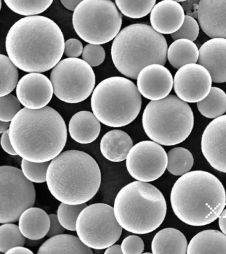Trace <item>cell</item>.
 Returning a JSON list of instances; mask_svg holds the SVG:
<instances>
[{"label":"cell","mask_w":226,"mask_h":254,"mask_svg":"<svg viewBox=\"0 0 226 254\" xmlns=\"http://www.w3.org/2000/svg\"><path fill=\"white\" fill-rule=\"evenodd\" d=\"M64 35L52 19L27 16L15 22L5 39L8 57L27 72H45L53 68L65 53Z\"/></svg>","instance_id":"cell-1"},{"label":"cell","mask_w":226,"mask_h":254,"mask_svg":"<svg viewBox=\"0 0 226 254\" xmlns=\"http://www.w3.org/2000/svg\"><path fill=\"white\" fill-rule=\"evenodd\" d=\"M9 136L15 152L23 159L49 162L58 156L66 145V123L52 107H25L11 121Z\"/></svg>","instance_id":"cell-2"},{"label":"cell","mask_w":226,"mask_h":254,"mask_svg":"<svg viewBox=\"0 0 226 254\" xmlns=\"http://www.w3.org/2000/svg\"><path fill=\"white\" fill-rule=\"evenodd\" d=\"M172 210L188 225L202 226L215 221L225 208L226 192L219 179L204 171L182 175L170 192Z\"/></svg>","instance_id":"cell-3"},{"label":"cell","mask_w":226,"mask_h":254,"mask_svg":"<svg viewBox=\"0 0 226 254\" xmlns=\"http://www.w3.org/2000/svg\"><path fill=\"white\" fill-rule=\"evenodd\" d=\"M102 181L100 167L87 153L67 150L51 161L47 185L59 201L69 204L86 203L98 191Z\"/></svg>","instance_id":"cell-4"},{"label":"cell","mask_w":226,"mask_h":254,"mask_svg":"<svg viewBox=\"0 0 226 254\" xmlns=\"http://www.w3.org/2000/svg\"><path fill=\"white\" fill-rule=\"evenodd\" d=\"M168 49L161 33L146 24L136 23L120 31L113 41L111 55L121 73L136 79L145 67L165 64Z\"/></svg>","instance_id":"cell-5"},{"label":"cell","mask_w":226,"mask_h":254,"mask_svg":"<svg viewBox=\"0 0 226 254\" xmlns=\"http://www.w3.org/2000/svg\"><path fill=\"white\" fill-rule=\"evenodd\" d=\"M119 224L132 233L146 234L159 227L166 214L163 194L148 182H134L124 187L114 201Z\"/></svg>","instance_id":"cell-6"},{"label":"cell","mask_w":226,"mask_h":254,"mask_svg":"<svg viewBox=\"0 0 226 254\" xmlns=\"http://www.w3.org/2000/svg\"><path fill=\"white\" fill-rule=\"evenodd\" d=\"M143 127L149 138L164 146L184 142L192 132L194 117L191 107L174 95L147 105L142 117Z\"/></svg>","instance_id":"cell-7"},{"label":"cell","mask_w":226,"mask_h":254,"mask_svg":"<svg viewBox=\"0 0 226 254\" xmlns=\"http://www.w3.org/2000/svg\"><path fill=\"white\" fill-rule=\"evenodd\" d=\"M142 99L138 87L126 77L105 79L96 87L91 98L93 113L102 124L126 126L137 118Z\"/></svg>","instance_id":"cell-8"},{"label":"cell","mask_w":226,"mask_h":254,"mask_svg":"<svg viewBox=\"0 0 226 254\" xmlns=\"http://www.w3.org/2000/svg\"><path fill=\"white\" fill-rule=\"evenodd\" d=\"M73 24L83 41L102 45L120 33L122 15L111 0H84L73 12Z\"/></svg>","instance_id":"cell-9"},{"label":"cell","mask_w":226,"mask_h":254,"mask_svg":"<svg viewBox=\"0 0 226 254\" xmlns=\"http://www.w3.org/2000/svg\"><path fill=\"white\" fill-rule=\"evenodd\" d=\"M50 79L55 96L68 103L86 100L94 91L96 84V75L92 66L77 58H68L59 62L51 71Z\"/></svg>","instance_id":"cell-10"},{"label":"cell","mask_w":226,"mask_h":254,"mask_svg":"<svg viewBox=\"0 0 226 254\" xmlns=\"http://www.w3.org/2000/svg\"><path fill=\"white\" fill-rule=\"evenodd\" d=\"M123 228L112 206L104 203L87 206L79 214L76 231L81 241L92 249L102 250L120 239Z\"/></svg>","instance_id":"cell-11"},{"label":"cell","mask_w":226,"mask_h":254,"mask_svg":"<svg viewBox=\"0 0 226 254\" xmlns=\"http://www.w3.org/2000/svg\"><path fill=\"white\" fill-rule=\"evenodd\" d=\"M36 199L34 185L22 170L13 166L0 168V223L19 220L21 214L33 207Z\"/></svg>","instance_id":"cell-12"},{"label":"cell","mask_w":226,"mask_h":254,"mask_svg":"<svg viewBox=\"0 0 226 254\" xmlns=\"http://www.w3.org/2000/svg\"><path fill=\"white\" fill-rule=\"evenodd\" d=\"M129 174L136 180L153 182L167 168V154L154 141H142L133 146L126 158Z\"/></svg>","instance_id":"cell-13"},{"label":"cell","mask_w":226,"mask_h":254,"mask_svg":"<svg viewBox=\"0 0 226 254\" xmlns=\"http://www.w3.org/2000/svg\"><path fill=\"white\" fill-rule=\"evenodd\" d=\"M212 76L208 69L198 64L180 67L174 77V89L182 101L198 103L203 100L212 89Z\"/></svg>","instance_id":"cell-14"},{"label":"cell","mask_w":226,"mask_h":254,"mask_svg":"<svg viewBox=\"0 0 226 254\" xmlns=\"http://www.w3.org/2000/svg\"><path fill=\"white\" fill-rule=\"evenodd\" d=\"M202 153L210 166L226 174V115L210 123L202 136Z\"/></svg>","instance_id":"cell-15"},{"label":"cell","mask_w":226,"mask_h":254,"mask_svg":"<svg viewBox=\"0 0 226 254\" xmlns=\"http://www.w3.org/2000/svg\"><path fill=\"white\" fill-rule=\"evenodd\" d=\"M53 86L51 79L39 72H31L19 79L16 95L26 108L39 109L46 107L52 99Z\"/></svg>","instance_id":"cell-16"},{"label":"cell","mask_w":226,"mask_h":254,"mask_svg":"<svg viewBox=\"0 0 226 254\" xmlns=\"http://www.w3.org/2000/svg\"><path fill=\"white\" fill-rule=\"evenodd\" d=\"M137 79L141 94L151 101L160 100L167 97L174 86V79L170 71L158 64L145 67Z\"/></svg>","instance_id":"cell-17"},{"label":"cell","mask_w":226,"mask_h":254,"mask_svg":"<svg viewBox=\"0 0 226 254\" xmlns=\"http://www.w3.org/2000/svg\"><path fill=\"white\" fill-rule=\"evenodd\" d=\"M197 19L208 37L226 39V0H200Z\"/></svg>","instance_id":"cell-18"},{"label":"cell","mask_w":226,"mask_h":254,"mask_svg":"<svg viewBox=\"0 0 226 254\" xmlns=\"http://www.w3.org/2000/svg\"><path fill=\"white\" fill-rule=\"evenodd\" d=\"M198 62L209 71L213 82H226V39L213 38L204 43Z\"/></svg>","instance_id":"cell-19"},{"label":"cell","mask_w":226,"mask_h":254,"mask_svg":"<svg viewBox=\"0 0 226 254\" xmlns=\"http://www.w3.org/2000/svg\"><path fill=\"white\" fill-rule=\"evenodd\" d=\"M185 13L181 4L174 0H162L151 12L152 27L161 34H172L182 27Z\"/></svg>","instance_id":"cell-20"},{"label":"cell","mask_w":226,"mask_h":254,"mask_svg":"<svg viewBox=\"0 0 226 254\" xmlns=\"http://www.w3.org/2000/svg\"><path fill=\"white\" fill-rule=\"evenodd\" d=\"M69 130L71 138L76 142L82 144H90L100 135V121L90 111H80L71 118Z\"/></svg>","instance_id":"cell-21"},{"label":"cell","mask_w":226,"mask_h":254,"mask_svg":"<svg viewBox=\"0 0 226 254\" xmlns=\"http://www.w3.org/2000/svg\"><path fill=\"white\" fill-rule=\"evenodd\" d=\"M51 220L47 212L37 207L27 208L19 219L21 233L33 240H41L47 235L50 229Z\"/></svg>","instance_id":"cell-22"},{"label":"cell","mask_w":226,"mask_h":254,"mask_svg":"<svg viewBox=\"0 0 226 254\" xmlns=\"http://www.w3.org/2000/svg\"><path fill=\"white\" fill-rule=\"evenodd\" d=\"M133 147L130 135L120 130L109 131L102 137L100 151L103 156L113 162H120L126 160Z\"/></svg>","instance_id":"cell-23"},{"label":"cell","mask_w":226,"mask_h":254,"mask_svg":"<svg viewBox=\"0 0 226 254\" xmlns=\"http://www.w3.org/2000/svg\"><path fill=\"white\" fill-rule=\"evenodd\" d=\"M187 240L180 230L173 228H164L155 234L151 244L154 254H187Z\"/></svg>","instance_id":"cell-24"},{"label":"cell","mask_w":226,"mask_h":254,"mask_svg":"<svg viewBox=\"0 0 226 254\" xmlns=\"http://www.w3.org/2000/svg\"><path fill=\"white\" fill-rule=\"evenodd\" d=\"M187 254H226V235L215 230L200 232L190 240Z\"/></svg>","instance_id":"cell-25"},{"label":"cell","mask_w":226,"mask_h":254,"mask_svg":"<svg viewBox=\"0 0 226 254\" xmlns=\"http://www.w3.org/2000/svg\"><path fill=\"white\" fill-rule=\"evenodd\" d=\"M37 254H92L93 252L78 237L61 234L53 236L45 242L39 248Z\"/></svg>","instance_id":"cell-26"},{"label":"cell","mask_w":226,"mask_h":254,"mask_svg":"<svg viewBox=\"0 0 226 254\" xmlns=\"http://www.w3.org/2000/svg\"><path fill=\"white\" fill-rule=\"evenodd\" d=\"M167 59L170 65L179 69L188 64H196L199 59V51L193 41L178 39L168 47Z\"/></svg>","instance_id":"cell-27"},{"label":"cell","mask_w":226,"mask_h":254,"mask_svg":"<svg viewBox=\"0 0 226 254\" xmlns=\"http://www.w3.org/2000/svg\"><path fill=\"white\" fill-rule=\"evenodd\" d=\"M197 107L206 118H218L226 112V93L219 87H212L209 94L197 103Z\"/></svg>","instance_id":"cell-28"},{"label":"cell","mask_w":226,"mask_h":254,"mask_svg":"<svg viewBox=\"0 0 226 254\" xmlns=\"http://www.w3.org/2000/svg\"><path fill=\"white\" fill-rule=\"evenodd\" d=\"M167 170L174 176H182L189 172L194 164V158L187 149L178 147L167 154Z\"/></svg>","instance_id":"cell-29"},{"label":"cell","mask_w":226,"mask_h":254,"mask_svg":"<svg viewBox=\"0 0 226 254\" xmlns=\"http://www.w3.org/2000/svg\"><path fill=\"white\" fill-rule=\"evenodd\" d=\"M7 7L19 15H37L46 11L54 0H3Z\"/></svg>","instance_id":"cell-30"},{"label":"cell","mask_w":226,"mask_h":254,"mask_svg":"<svg viewBox=\"0 0 226 254\" xmlns=\"http://www.w3.org/2000/svg\"><path fill=\"white\" fill-rule=\"evenodd\" d=\"M1 65V92L0 96H4L14 90L19 82V72L17 66L7 56H0Z\"/></svg>","instance_id":"cell-31"},{"label":"cell","mask_w":226,"mask_h":254,"mask_svg":"<svg viewBox=\"0 0 226 254\" xmlns=\"http://www.w3.org/2000/svg\"><path fill=\"white\" fill-rule=\"evenodd\" d=\"M117 7L126 17L140 19L151 12L156 0H115Z\"/></svg>","instance_id":"cell-32"},{"label":"cell","mask_w":226,"mask_h":254,"mask_svg":"<svg viewBox=\"0 0 226 254\" xmlns=\"http://www.w3.org/2000/svg\"><path fill=\"white\" fill-rule=\"evenodd\" d=\"M25 238L19 226L10 222L2 224L0 226V252L5 254L11 248L24 246Z\"/></svg>","instance_id":"cell-33"},{"label":"cell","mask_w":226,"mask_h":254,"mask_svg":"<svg viewBox=\"0 0 226 254\" xmlns=\"http://www.w3.org/2000/svg\"><path fill=\"white\" fill-rule=\"evenodd\" d=\"M87 206L86 203L69 204L61 202L57 210L59 222L65 229L75 231L79 214Z\"/></svg>","instance_id":"cell-34"},{"label":"cell","mask_w":226,"mask_h":254,"mask_svg":"<svg viewBox=\"0 0 226 254\" xmlns=\"http://www.w3.org/2000/svg\"><path fill=\"white\" fill-rule=\"evenodd\" d=\"M51 161L45 162H33L25 159L21 161V170L31 182L41 184L47 182V171Z\"/></svg>","instance_id":"cell-35"},{"label":"cell","mask_w":226,"mask_h":254,"mask_svg":"<svg viewBox=\"0 0 226 254\" xmlns=\"http://www.w3.org/2000/svg\"><path fill=\"white\" fill-rule=\"evenodd\" d=\"M20 110V101L14 95L8 94L0 97V121L10 122Z\"/></svg>","instance_id":"cell-36"},{"label":"cell","mask_w":226,"mask_h":254,"mask_svg":"<svg viewBox=\"0 0 226 254\" xmlns=\"http://www.w3.org/2000/svg\"><path fill=\"white\" fill-rule=\"evenodd\" d=\"M199 33L200 27L196 19L190 16L185 15L182 27L175 33L171 34V37L174 41L184 39L194 41L197 39Z\"/></svg>","instance_id":"cell-37"},{"label":"cell","mask_w":226,"mask_h":254,"mask_svg":"<svg viewBox=\"0 0 226 254\" xmlns=\"http://www.w3.org/2000/svg\"><path fill=\"white\" fill-rule=\"evenodd\" d=\"M82 57V59L91 66L96 67L104 63L106 53L100 45L88 44L85 46Z\"/></svg>","instance_id":"cell-38"},{"label":"cell","mask_w":226,"mask_h":254,"mask_svg":"<svg viewBox=\"0 0 226 254\" xmlns=\"http://www.w3.org/2000/svg\"><path fill=\"white\" fill-rule=\"evenodd\" d=\"M122 250L124 254H141L144 251V242L138 236L131 235L123 240Z\"/></svg>","instance_id":"cell-39"},{"label":"cell","mask_w":226,"mask_h":254,"mask_svg":"<svg viewBox=\"0 0 226 254\" xmlns=\"http://www.w3.org/2000/svg\"><path fill=\"white\" fill-rule=\"evenodd\" d=\"M83 45L79 40L70 39L65 42V55L68 58H78L83 53Z\"/></svg>","instance_id":"cell-40"},{"label":"cell","mask_w":226,"mask_h":254,"mask_svg":"<svg viewBox=\"0 0 226 254\" xmlns=\"http://www.w3.org/2000/svg\"><path fill=\"white\" fill-rule=\"evenodd\" d=\"M49 217H50L51 226L50 229H49L47 236L49 238H51L53 236L64 233L65 228L63 227L62 224L59 222L58 216L56 214H49Z\"/></svg>","instance_id":"cell-41"},{"label":"cell","mask_w":226,"mask_h":254,"mask_svg":"<svg viewBox=\"0 0 226 254\" xmlns=\"http://www.w3.org/2000/svg\"><path fill=\"white\" fill-rule=\"evenodd\" d=\"M199 3L200 0H186L181 2V5L186 15L197 19Z\"/></svg>","instance_id":"cell-42"},{"label":"cell","mask_w":226,"mask_h":254,"mask_svg":"<svg viewBox=\"0 0 226 254\" xmlns=\"http://www.w3.org/2000/svg\"><path fill=\"white\" fill-rule=\"evenodd\" d=\"M1 144L3 150L5 152H7V154L12 155V156L17 155V152H15L14 148H13L12 144H11L10 139H9V130L5 131L1 135Z\"/></svg>","instance_id":"cell-43"},{"label":"cell","mask_w":226,"mask_h":254,"mask_svg":"<svg viewBox=\"0 0 226 254\" xmlns=\"http://www.w3.org/2000/svg\"><path fill=\"white\" fill-rule=\"evenodd\" d=\"M84 0H61L63 6L70 11H74L77 6Z\"/></svg>","instance_id":"cell-44"},{"label":"cell","mask_w":226,"mask_h":254,"mask_svg":"<svg viewBox=\"0 0 226 254\" xmlns=\"http://www.w3.org/2000/svg\"><path fill=\"white\" fill-rule=\"evenodd\" d=\"M6 254H33V252L23 246H16L9 250Z\"/></svg>","instance_id":"cell-45"},{"label":"cell","mask_w":226,"mask_h":254,"mask_svg":"<svg viewBox=\"0 0 226 254\" xmlns=\"http://www.w3.org/2000/svg\"><path fill=\"white\" fill-rule=\"evenodd\" d=\"M219 226L222 232L226 235V208L219 216Z\"/></svg>","instance_id":"cell-46"},{"label":"cell","mask_w":226,"mask_h":254,"mask_svg":"<svg viewBox=\"0 0 226 254\" xmlns=\"http://www.w3.org/2000/svg\"><path fill=\"white\" fill-rule=\"evenodd\" d=\"M105 254H123L122 247H121L120 245H112L110 246V247L107 248L106 251L104 252Z\"/></svg>","instance_id":"cell-47"},{"label":"cell","mask_w":226,"mask_h":254,"mask_svg":"<svg viewBox=\"0 0 226 254\" xmlns=\"http://www.w3.org/2000/svg\"><path fill=\"white\" fill-rule=\"evenodd\" d=\"M10 123L7 121H0V133L3 134L5 131L8 130L9 127H10Z\"/></svg>","instance_id":"cell-48"},{"label":"cell","mask_w":226,"mask_h":254,"mask_svg":"<svg viewBox=\"0 0 226 254\" xmlns=\"http://www.w3.org/2000/svg\"><path fill=\"white\" fill-rule=\"evenodd\" d=\"M174 1H178V2H182L184 1H186V0H174Z\"/></svg>","instance_id":"cell-49"}]
</instances>
